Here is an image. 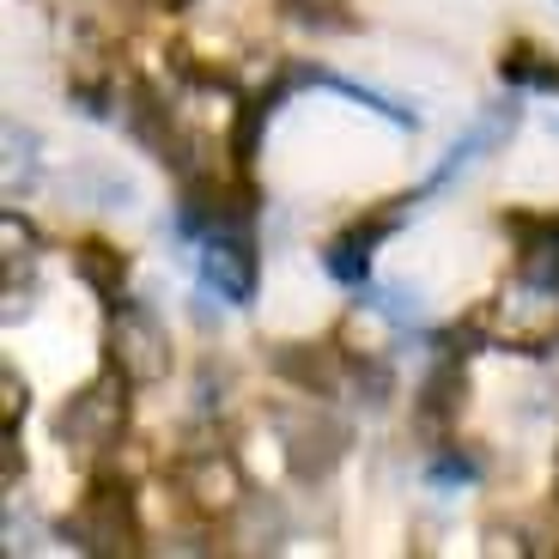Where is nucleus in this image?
I'll list each match as a JSON object with an SVG mask.
<instances>
[{
  "instance_id": "nucleus-3",
  "label": "nucleus",
  "mask_w": 559,
  "mask_h": 559,
  "mask_svg": "<svg viewBox=\"0 0 559 559\" xmlns=\"http://www.w3.org/2000/svg\"><path fill=\"white\" fill-rule=\"evenodd\" d=\"M68 530H73V547H85V554H134V542H140L134 492H128L122 480H98V487L80 499Z\"/></svg>"
},
{
  "instance_id": "nucleus-7",
  "label": "nucleus",
  "mask_w": 559,
  "mask_h": 559,
  "mask_svg": "<svg viewBox=\"0 0 559 559\" xmlns=\"http://www.w3.org/2000/svg\"><path fill=\"white\" fill-rule=\"evenodd\" d=\"M462 395H468V378H462L456 353H444L438 371L419 383V426H426V432H444L450 419L462 414Z\"/></svg>"
},
{
  "instance_id": "nucleus-11",
  "label": "nucleus",
  "mask_w": 559,
  "mask_h": 559,
  "mask_svg": "<svg viewBox=\"0 0 559 559\" xmlns=\"http://www.w3.org/2000/svg\"><path fill=\"white\" fill-rule=\"evenodd\" d=\"M182 480H189V492H195L201 511H231V504H238V492H243L238 468H231L225 456H201Z\"/></svg>"
},
{
  "instance_id": "nucleus-2",
  "label": "nucleus",
  "mask_w": 559,
  "mask_h": 559,
  "mask_svg": "<svg viewBox=\"0 0 559 559\" xmlns=\"http://www.w3.org/2000/svg\"><path fill=\"white\" fill-rule=\"evenodd\" d=\"M104 347H110V365L128 383H158L170 371L165 329H158V317L146 305H134V298L110 305V335H104Z\"/></svg>"
},
{
  "instance_id": "nucleus-12",
  "label": "nucleus",
  "mask_w": 559,
  "mask_h": 559,
  "mask_svg": "<svg viewBox=\"0 0 559 559\" xmlns=\"http://www.w3.org/2000/svg\"><path fill=\"white\" fill-rule=\"evenodd\" d=\"M450 480H480V462L475 456H456V450L438 456L432 462V487H450Z\"/></svg>"
},
{
  "instance_id": "nucleus-8",
  "label": "nucleus",
  "mask_w": 559,
  "mask_h": 559,
  "mask_svg": "<svg viewBox=\"0 0 559 559\" xmlns=\"http://www.w3.org/2000/svg\"><path fill=\"white\" fill-rule=\"evenodd\" d=\"M73 274L92 286V293H104V305H122V280H128V255L116 250V243L104 238H85L80 250H73Z\"/></svg>"
},
{
  "instance_id": "nucleus-13",
  "label": "nucleus",
  "mask_w": 559,
  "mask_h": 559,
  "mask_svg": "<svg viewBox=\"0 0 559 559\" xmlns=\"http://www.w3.org/2000/svg\"><path fill=\"white\" fill-rule=\"evenodd\" d=\"M0 395H7V432H19V414H25V378H0Z\"/></svg>"
},
{
  "instance_id": "nucleus-5",
  "label": "nucleus",
  "mask_w": 559,
  "mask_h": 559,
  "mask_svg": "<svg viewBox=\"0 0 559 559\" xmlns=\"http://www.w3.org/2000/svg\"><path fill=\"white\" fill-rule=\"evenodd\" d=\"M341 450H347V432H341L335 419H298V426H286V462H293L298 480L329 475L341 462Z\"/></svg>"
},
{
  "instance_id": "nucleus-16",
  "label": "nucleus",
  "mask_w": 559,
  "mask_h": 559,
  "mask_svg": "<svg viewBox=\"0 0 559 559\" xmlns=\"http://www.w3.org/2000/svg\"><path fill=\"white\" fill-rule=\"evenodd\" d=\"M165 7H170V13H177V7H182V0H165Z\"/></svg>"
},
{
  "instance_id": "nucleus-6",
  "label": "nucleus",
  "mask_w": 559,
  "mask_h": 559,
  "mask_svg": "<svg viewBox=\"0 0 559 559\" xmlns=\"http://www.w3.org/2000/svg\"><path fill=\"white\" fill-rule=\"evenodd\" d=\"M511 128H518V104H492V110L480 116V122L456 140V146H450V158H444V165L432 170V182H426V195H432V189H444V182L456 177L462 165H475V158L487 153V146H499V140L511 134Z\"/></svg>"
},
{
  "instance_id": "nucleus-14",
  "label": "nucleus",
  "mask_w": 559,
  "mask_h": 559,
  "mask_svg": "<svg viewBox=\"0 0 559 559\" xmlns=\"http://www.w3.org/2000/svg\"><path fill=\"white\" fill-rule=\"evenodd\" d=\"M293 7L310 19V13H329V7H341V0H293Z\"/></svg>"
},
{
  "instance_id": "nucleus-15",
  "label": "nucleus",
  "mask_w": 559,
  "mask_h": 559,
  "mask_svg": "<svg viewBox=\"0 0 559 559\" xmlns=\"http://www.w3.org/2000/svg\"><path fill=\"white\" fill-rule=\"evenodd\" d=\"M554 492H559V462H554Z\"/></svg>"
},
{
  "instance_id": "nucleus-4",
  "label": "nucleus",
  "mask_w": 559,
  "mask_h": 559,
  "mask_svg": "<svg viewBox=\"0 0 559 559\" xmlns=\"http://www.w3.org/2000/svg\"><path fill=\"white\" fill-rule=\"evenodd\" d=\"M201 280L225 305H250L255 293V238L250 225H219L201 238Z\"/></svg>"
},
{
  "instance_id": "nucleus-1",
  "label": "nucleus",
  "mask_w": 559,
  "mask_h": 559,
  "mask_svg": "<svg viewBox=\"0 0 559 559\" xmlns=\"http://www.w3.org/2000/svg\"><path fill=\"white\" fill-rule=\"evenodd\" d=\"M128 390H134V383L110 365L98 383H85L80 395H68V407L56 414V438H61V444H73L80 456L110 450L116 432H122V419H128Z\"/></svg>"
},
{
  "instance_id": "nucleus-9",
  "label": "nucleus",
  "mask_w": 559,
  "mask_h": 559,
  "mask_svg": "<svg viewBox=\"0 0 559 559\" xmlns=\"http://www.w3.org/2000/svg\"><path fill=\"white\" fill-rule=\"evenodd\" d=\"M274 365H280V378H293L298 390H310V395H329L341 383L335 347H280Z\"/></svg>"
},
{
  "instance_id": "nucleus-10",
  "label": "nucleus",
  "mask_w": 559,
  "mask_h": 559,
  "mask_svg": "<svg viewBox=\"0 0 559 559\" xmlns=\"http://www.w3.org/2000/svg\"><path fill=\"white\" fill-rule=\"evenodd\" d=\"M499 80L518 85V92H559V61L535 43H511L499 56Z\"/></svg>"
}]
</instances>
